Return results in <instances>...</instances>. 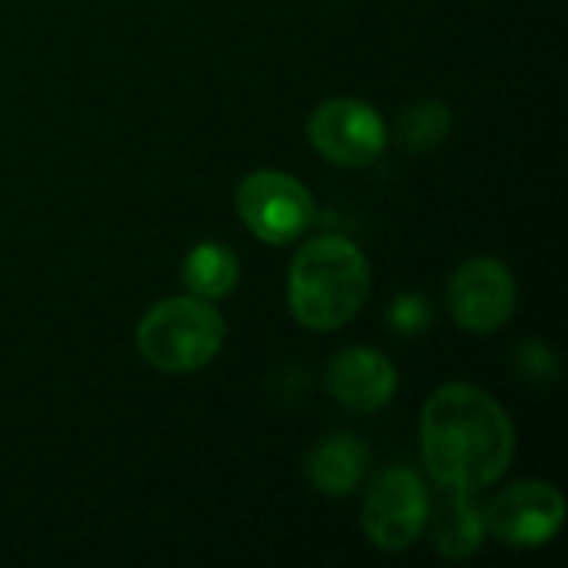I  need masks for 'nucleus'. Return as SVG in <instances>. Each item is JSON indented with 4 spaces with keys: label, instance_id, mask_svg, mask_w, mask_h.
<instances>
[{
    "label": "nucleus",
    "instance_id": "f257e3e1",
    "mask_svg": "<svg viewBox=\"0 0 568 568\" xmlns=\"http://www.w3.org/2000/svg\"><path fill=\"white\" fill-rule=\"evenodd\" d=\"M419 446L443 489L479 493L509 473L516 429L496 396L473 383H446L423 406Z\"/></svg>",
    "mask_w": 568,
    "mask_h": 568
},
{
    "label": "nucleus",
    "instance_id": "f03ea898",
    "mask_svg": "<svg viewBox=\"0 0 568 568\" xmlns=\"http://www.w3.org/2000/svg\"><path fill=\"white\" fill-rule=\"evenodd\" d=\"M369 263L363 250L336 233L303 243L290 266V310L293 320L313 333L343 329L359 316L369 300Z\"/></svg>",
    "mask_w": 568,
    "mask_h": 568
},
{
    "label": "nucleus",
    "instance_id": "7ed1b4c3",
    "mask_svg": "<svg viewBox=\"0 0 568 568\" xmlns=\"http://www.w3.org/2000/svg\"><path fill=\"white\" fill-rule=\"evenodd\" d=\"M226 343L223 313L200 296H173L153 303L136 326V353L156 373L183 376L216 359Z\"/></svg>",
    "mask_w": 568,
    "mask_h": 568
},
{
    "label": "nucleus",
    "instance_id": "20e7f679",
    "mask_svg": "<svg viewBox=\"0 0 568 568\" xmlns=\"http://www.w3.org/2000/svg\"><path fill=\"white\" fill-rule=\"evenodd\" d=\"M429 513L433 499L419 473H413L409 466H389L369 483L359 523L376 549L406 552L426 532Z\"/></svg>",
    "mask_w": 568,
    "mask_h": 568
},
{
    "label": "nucleus",
    "instance_id": "39448f33",
    "mask_svg": "<svg viewBox=\"0 0 568 568\" xmlns=\"http://www.w3.org/2000/svg\"><path fill=\"white\" fill-rule=\"evenodd\" d=\"M236 213L256 240L286 246L313 226L316 203L303 180L283 170H253L236 186Z\"/></svg>",
    "mask_w": 568,
    "mask_h": 568
},
{
    "label": "nucleus",
    "instance_id": "423d86ee",
    "mask_svg": "<svg viewBox=\"0 0 568 568\" xmlns=\"http://www.w3.org/2000/svg\"><path fill=\"white\" fill-rule=\"evenodd\" d=\"M313 150L346 170L373 166L389 143L386 123L376 113V106L356 100V97H333L320 103L306 123Z\"/></svg>",
    "mask_w": 568,
    "mask_h": 568
},
{
    "label": "nucleus",
    "instance_id": "0eeeda50",
    "mask_svg": "<svg viewBox=\"0 0 568 568\" xmlns=\"http://www.w3.org/2000/svg\"><path fill=\"white\" fill-rule=\"evenodd\" d=\"M446 306L459 329L473 336L499 333L519 306V286L503 260H466L446 283Z\"/></svg>",
    "mask_w": 568,
    "mask_h": 568
},
{
    "label": "nucleus",
    "instance_id": "6e6552de",
    "mask_svg": "<svg viewBox=\"0 0 568 568\" xmlns=\"http://www.w3.org/2000/svg\"><path fill=\"white\" fill-rule=\"evenodd\" d=\"M486 532L509 549H539L566 526V499L552 483L526 479L503 489L483 513Z\"/></svg>",
    "mask_w": 568,
    "mask_h": 568
},
{
    "label": "nucleus",
    "instance_id": "1a4fd4ad",
    "mask_svg": "<svg viewBox=\"0 0 568 568\" xmlns=\"http://www.w3.org/2000/svg\"><path fill=\"white\" fill-rule=\"evenodd\" d=\"M396 386H399L396 366L376 346L339 349L326 366V389L349 413H376L389 406Z\"/></svg>",
    "mask_w": 568,
    "mask_h": 568
},
{
    "label": "nucleus",
    "instance_id": "9d476101",
    "mask_svg": "<svg viewBox=\"0 0 568 568\" xmlns=\"http://www.w3.org/2000/svg\"><path fill=\"white\" fill-rule=\"evenodd\" d=\"M369 466H373L369 446L353 433H336V436H323L310 449L303 473H306V483L313 486V493L343 499L363 486Z\"/></svg>",
    "mask_w": 568,
    "mask_h": 568
},
{
    "label": "nucleus",
    "instance_id": "9b49d317",
    "mask_svg": "<svg viewBox=\"0 0 568 568\" xmlns=\"http://www.w3.org/2000/svg\"><path fill=\"white\" fill-rule=\"evenodd\" d=\"M433 519V549L443 559H469L479 552L483 539H486V519L483 509L473 503V493L463 489H446V499L439 503Z\"/></svg>",
    "mask_w": 568,
    "mask_h": 568
},
{
    "label": "nucleus",
    "instance_id": "f8f14e48",
    "mask_svg": "<svg viewBox=\"0 0 568 568\" xmlns=\"http://www.w3.org/2000/svg\"><path fill=\"white\" fill-rule=\"evenodd\" d=\"M180 283L186 286L190 296H200V300H226L236 283H240V260L230 246L223 243H196L183 266H180Z\"/></svg>",
    "mask_w": 568,
    "mask_h": 568
},
{
    "label": "nucleus",
    "instance_id": "ddd939ff",
    "mask_svg": "<svg viewBox=\"0 0 568 568\" xmlns=\"http://www.w3.org/2000/svg\"><path fill=\"white\" fill-rule=\"evenodd\" d=\"M453 130V113L443 100H419L399 116V143L409 153H429L446 143Z\"/></svg>",
    "mask_w": 568,
    "mask_h": 568
},
{
    "label": "nucleus",
    "instance_id": "4468645a",
    "mask_svg": "<svg viewBox=\"0 0 568 568\" xmlns=\"http://www.w3.org/2000/svg\"><path fill=\"white\" fill-rule=\"evenodd\" d=\"M433 320V310H429V300L419 296V293H399L389 306V326L396 333H423Z\"/></svg>",
    "mask_w": 568,
    "mask_h": 568
},
{
    "label": "nucleus",
    "instance_id": "2eb2a0df",
    "mask_svg": "<svg viewBox=\"0 0 568 568\" xmlns=\"http://www.w3.org/2000/svg\"><path fill=\"white\" fill-rule=\"evenodd\" d=\"M519 366L523 373H529L536 383H546V379H556L559 373V363H556V353L542 343H526L519 349Z\"/></svg>",
    "mask_w": 568,
    "mask_h": 568
}]
</instances>
